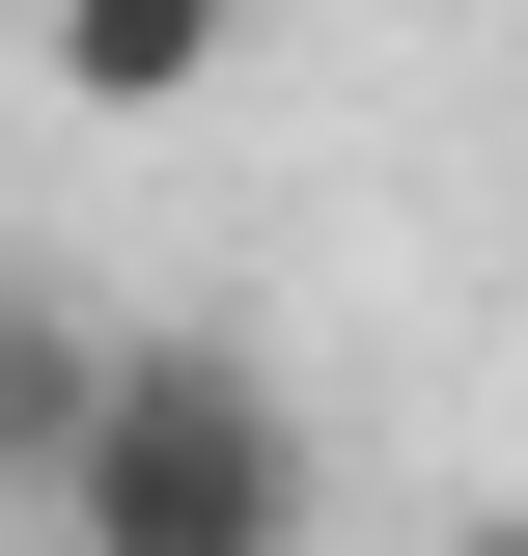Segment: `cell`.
I'll use <instances>...</instances> for the list:
<instances>
[{"instance_id": "1", "label": "cell", "mask_w": 528, "mask_h": 556, "mask_svg": "<svg viewBox=\"0 0 528 556\" xmlns=\"http://www.w3.org/2000/svg\"><path fill=\"white\" fill-rule=\"evenodd\" d=\"M56 556H306V390L251 334H112L56 445Z\"/></svg>"}, {"instance_id": "2", "label": "cell", "mask_w": 528, "mask_h": 556, "mask_svg": "<svg viewBox=\"0 0 528 556\" xmlns=\"http://www.w3.org/2000/svg\"><path fill=\"white\" fill-rule=\"evenodd\" d=\"M251 28H278V0H28V56H56V112H196V84L223 56H251Z\"/></svg>"}, {"instance_id": "3", "label": "cell", "mask_w": 528, "mask_h": 556, "mask_svg": "<svg viewBox=\"0 0 528 556\" xmlns=\"http://www.w3.org/2000/svg\"><path fill=\"white\" fill-rule=\"evenodd\" d=\"M84 390H112V306H56V278H0V501H56Z\"/></svg>"}, {"instance_id": "4", "label": "cell", "mask_w": 528, "mask_h": 556, "mask_svg": "<svg viewBox=\"0 0 528 556\" xmlns=\"http://www.w3.org/2000/svg\"><path fill=\"white\" fill-rule=\"evenodd\" d=\"M445 556H528V501H501V529H445Z\"/></svg>"}]
</instances>
